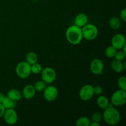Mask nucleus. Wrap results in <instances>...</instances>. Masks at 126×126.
Masks as SVG:
<instances>
[{
	"mask_svg": "<svg viewBox=\"0 0 126 126\" xmlns=\"http://www.w3.org/2000/svg\"><path fill=\"white\" fill-rule=\"evenodd\" d=\"M6 96L3 93H0V103H2Z\"/></svg>",
	"mask_w": 126,
	"mask_h": 126,
	"instance_id": "obj_30",
	"label": "nucleus"
},
{
	"mask_svg": "<svg viewBox=\"0 0 126 126\" xmlns=\"http://www.w3.org/2000/svg\"><path fill=\"white\" fill-rule=\"evenodd\" d=\"M111 103L114 107H121L126 103V91L119 89L116 91L111 97Z\"/></svg>",
	"mask_w": 126,
	"mask_h": 126,
	"instance_id": "obj_5",
	"label": "nucleus"
},
{
	"mask_svg": "<svg viewBox=\"0 0 126 126\" xmlns=\"http://www.w3.org/2000/svg\"><path fill=\"white\" fill-rule=\"evenodd\" d=\"M47 84L44 82V81L39 80V81H36L33 86H34V87L36 92H43L46 88Z\"/></svg>",
	"mask_w": 126,
	"mask_h": 126,
	"instance_id": "obj_21",
	"label": "nucleus"
},
{
	"mask_svg": "<svg viewBox=\"0 0 126 126\" xmlns=\"http://www.w3.org/2000/svg\"><path fill=\"white\" fill-rule=\"evenodd\" d=\"M58 90L55 86H49L43 91V96L45 100L47 102H53L58 97Z\"/></svg>",
	"mask_w": 126,
	"mask_h": 126,
	"instance_id": "obj_10",
	"label": "nucleus"
},
{
	"mask_svg": "<svg viewBox=\"0 0 126 126\" xmlns=\"http://www.w3.org/2000/svg\"><path fill=\"white\" fill-rule=\"evenodd\" d=\"M111 67L114 72L119 73L126 70V62L123 63L122 61L114 59L111 63Z\"/></svg>",
	"mask_w": 126,
	"mask_h": 126,
	"instance_id": "obj_14",
	"label": "nucleus"
},
{
	"mask_svg": "<svg viewBox=\"0 0 126 126\" xmlns=\"http://www.w3.org/2000/svg\"><path fill=\"white\" fill-rule=\"evenodd\" d=\"M90 70L94 75H102L104 70V64L103 61L99 59H94L90 64Z\"/></svg>",
	"mask_w": 126,
	"mask_h": 126,
	"instance_id": "obj_9",
	"label": "nucleus"
},
{
	"mask_svg": "<svg viewBox=\"0 0 126 126\" xmlns=\"http://www.w3.org/2000/svg\"><path fill=\"white\" fill-rule=\"evenodd\" d=\"M103 92V88L100 86H96L94 87V94L100 95Z\"/></svg>",
	"mask_w": 126,
	"mask_h": 126,
	"instance_id": "obj_27",
	"label": "nucleus"
},
{
	"mask_svg": "<svg viewBox=\"0 0 126 126\" xmlns=\"http://www.w3.org/2000/svg\"><path fill=\"white\" fill-rule=\"evenodd\" d=\"M65 36L68 41L73 45H78L82 41V29L80 27L73 25L67 28Z\"/></svg>",
	"mask_w": 126,
	"mask_h": 126,
	"instance_id": "obj_1",
	"label": "nucleus"
},
{
	"mask_svg": "<svg viewBox=\"0 0 126 126\" xmlns=\"http://www.w3.org/2000/svg\"><path fill=\"white\" fill-rule=\"evenodd\" d=\"M108 23H109L110 27L113 30H118L121 26V22L120 19L115 16L110 18Z\"/></svg>",
	"mask_w": 126,
	"mask_h": 126,
	"instance_id": "obj_18",
	"label": "nucleus"
},
{
	"mask_svg": "<svg viewBox=\"0 0 126 126\" xmlns=\"http://www.w3.org/2000/svg\"><path fill=\"white\" fill-rule=\"evenodd\" d=\"M126 55V53H124V52L121 50H119V51H117L114 57L115 58L116 60L123 61V60L125 59Z\"/></svg>",
	"mask_w": 126,
	"mask_h": 126,
	"instance_id": "obj_26",
	"label": "nucleus"
},
{
	"mask_svg": "<svg viewBox=\"0 0 126 126\" xmlns=\"http://www.w3.org/2000/svg\"><path fill=\"white\" fill-rule=\"evenodd\" d=\"M16 73L20 78H27L30 76L31 73H32L31 65L26 61L20 62L16 66Z\"/></svg>",
	"mask_w": 126,
	"mask_h": 126,
	"instance_id": "obj_4",
	"label": "nucleus"
},
{
	"mask_svg": "<svg viewBox=\"0 0 126 126\" xmlns=\"http://www.w3.org/2000/svg\"><path fill=\"white\" fill-rule=\"evenodd\" d=\"M7 97H8L11 99L13 100L16 101V102H17L22 98V92L16 89H12L8 91Z\"/></svg>",
	"mask_w": 126,
	"mask_h": 126,
	"instance_id": "obj_15",
	"label": "nucleus"
},
{
	"mask_svg": "<svg viewBox=\"0 0 126 126\" xmlns=\"http://www.w3.org/2000/svg\"><path fill=\"white\" fill-rule=\"evenodd\" d=\"M26 62L30 65H32L35 63L38 62V55L34 52H29L26 55Z\"/></svg>",
	"mask_w": 126,
	"mask_h": 126,
	"instance_id": "obj_19",
	"label": "nucleus"
},
{
	"mask_svg": "<svg viewBox=\"0 0 126 126\" xmlns=\"http://www.w3.org/2000/svg\"><path fill=\"white\" fill-rule=\"evenodd\" d=\"M42 70H43V66L38 62L31 65V71H32V73H33L34 75L41 73Z\"/></svg>",
	"mask_w": 126,
	"mask_h": 126,
	"instance_id": "obj_22",
	"label": "nucleus"
},
{
	"mask_svg": "<svg viewBox=\"0 0 126 126\" xmlns=\"http://www.w3.org/2000/svg\"><path fill=\"white\" fill-rule=\"evenodd\" d=\"M74 23L75 25L82 28L88 23V17L84 13H79L75 17L74 20Z\"/></svg>",
	"mask_w": 126,
	"mask_h": 126,
	"instance_id": "obj_13",
	"label": "nucleus"
},
{
	"mask_svg": "<svg viewBox=\"0 0 126 126\" xmlns=\"http://www.w3.org/2000/svg\"><path fill=\"white\" fill-rule=\"evenodd\" d=\"M100 124L98 123H96V122H91V124H90V126H100Z\"/></svg>",
	"mask_w": 126,
	"mask_h": 126,
	"instance_id": "obj_31",
	"label": "nucleus"
},
{
	"mask_svg": "<svg viewBox=\"0 0 126 126\" xmlns=\"http://www.w3.org/2000/svg\"><path fill=\"white\" fill-rule=\"evenodd\" d=\"M2 117L6 124L9 125H14L18 121V115L15 109L5 110Z\"/></svg>",
	"mask_w": 126,
	"mask_h": 126,
	"instance_id": "obj_8",
	"label": "nucleus"
},
{
	"mask_svg": "<svg viewBox=\"0 0 126 126\" xmlns=\"http://www.w3.org/2000/svg\"><path fill=\"white\" fill-rule=\"evenodd\" d=\"M42 80L47 84H52L56 79V72L50 67H46L41 71Z\"/></svg>",
	"mask_w": 126,
	"mask_h": 126,
	"instance_id": "obj_7",
	"label": "nucleus"
},
{
	"mask_svg": "<svg viewBox=\"0 0 126 126\" xmlns=\"http://www.w3.org/2000/svg\"><path fill=\"white\" fill-rule=\"evenodd\" d=\"M1 104H2V105H3V107H4L5 110L15 109L16 107V105H17L16 101L11 99V98H9L7 96L5 97L4 100L3 102H2V103H1Z\"/></svg>",
	"mask_w": 126,
	"mask_h": 126,
	"instance_id": "obj_17",
	"label": "nucleus"
},
{
	"mask_svg": "<svg viewBox=\"0 0 126 126\" xmlns=\"http://www.w3.org/2000/svg\"><path fill=\"white\" fill-rule=\"evenodd\" d=\"M110 103V101L108 98L105 95H100L97 98V104L99 107L102 110H105L108 107V105Z\"/></svg>",
	"mask_w": 126,
	"mask_h": 126,
	"instance_id": "obj_16",
	"label": "nucleus"
},
{
	"mask_svg": "<svg viewBox=\"0 0 126 126\" xmlns=\"http://www.w3.org/2000/svg\"><path fill=\"white\" fill-rule=\"evenodd\" d=\"M94 86L91 84H86L82 86L79 92V97L82 101H88L93 97Z\"/></svg>",
	"mask_w": 126,
	"mask_h": 126,
	"instance_id": "obj_6",
	"label": "nucleus"
},
{
	"mask_svg": "<svg viewBox=\"0 0 126 126\" xmlns=\"http://www.w3.org/2000/svg\"><path fill=\"white\" fill-rule=\"evenodd\" d=\"M102 114L99 112H95L92 114L91 116V120L92 121L96 122V123H100L102 121Z\"/></svg>",
	"mask_w": 126,
	"mask_h": 126,
	"instance_id": "obj_25",
	"label": "nucleus"
},
{
	"mask_svg": "<svg viewBox=\"0 0 126 126\" xmlns=\"http://www.w3.org/2000/svg\"><path fill=\"white\" fill-rule=\"evenodd\" d=\"M4 111H5V108L4 107H3L1 103H0V118H2V116H3L4 113Z\"/></svg>",
	"mask_w": 126,
	"mask_h": 126,
	"instance_id": "obj_29",
	"label": "nucleus"
},
{
	"mask_svg": "<svg viewBox=\"0 0 126 126\" xmlns=\"http://www.w3.org/2000/svg\"><path fill=\"white\" fill-rule=\"evenodd\" d=\"M120 18L123 22H126V9L124 8L120 12Z\"/></svg>",
	"mask_w": 126,
	"mask_h": 126,
	"instance_id": "obj_28",
	"label": "nucleus"
},
{
	"mask_svg": "<svg viewBox=\"0 0 126 126\" xmlns=\"http://www.w3.org/2000/svg\"><path fill=\"white\" fill-rule=\"evenodd\" d=\"M36 92V91L33 85L27 84L23 87V90H22V97L27 100H30L35 96Z\"/></svg>",
	"mask_w": 126,
	"mask_h": 126,
	"instance_id": "obj_12",
	"label": "nucleus"
},
{
	"mask_svg": "<svg viewBox=\"0 0 126 126\" xmlns=\"http://www.w3.org/2000/svg\"><path fill=\"white\" fill-rule=\"evenodd\" d=\"M126 44L125 37L123 34H115L112 38L111 46H113L117 50H121Z\"/></svg>",
	"mask_w": 126,
	"mask_h": 126,
	"instance_id": "obj_11",
	"label": "nucleus"
},
{
	"mask_svg": "<svg viewBox=\"0 0 126 126\" xmlns=\"http://www.w3.org/2000/svg\"><path fill=\"white\" fill-rule=\"evenodd\" d=\"M82 29V34L83 39L87 41H93L97 38L98 34V30L97 26L92 23H87Z\"/></svg>",
	"mask_w": 126,
	"mask_h": 126,
	"instance_id": "obj_3",
	"label": "nucleus"
},
{
	"mask_svg": "<svg viewBox=\"0 0 126 126\" xmlns=\"http://www.w3.org/2000/svg\"><path fill=\"white\" fill-rule=\"evenodd\" d=\"M117 52V49H115L113 46H110L106 49L105 55L108 58H113Z\"/></svg>",
	"mask_w": 126,
	"mask_h": 126,
	"instance_id": "obj_23",
	"label": "nucleus"
},
{
	"mask_svg": "<svg viewBox=\"0 0 126 126\" xmlns=\"http://www.w3.org/2000/svg\"><path fill=\"white\" fill-rule=\"evenodd\" d=\"M102 119L107 124L110 126L117 125L121 120V114L115 107H108L103 110Z\"/></svg>",
	"mask_w": 126,
	"mask_h": 126,
	"instance_id": "obj_2",
	"label": "nucleus"
},
{
	"mask_svg": "<svg viewBox=\"0 0 126 126\" xmlns=\"http://www.w3.org/2000/svg\"><path fill=\"white\" fill-rule=\"evenodd\" d=\"M118 85L119 89L126 91V77L124 76H121L118 81Z\"/></svg>",
	"mask_w": 126,
	"mask_h": 126,
	"instance_id": "obj_24",
	"label": "nucleus"
},
{
	"mask_svg": "<svg viewBox=\"0 0 126 126\" xmlns=\"http://www.w3.org/2000/svg\"><path fill=\"white\" fill-rule=\"evenodd\" d=\"M91 123V119H89L87 117L82 116L76 120L75 124L76 126H90Z\"/></svg>",
	"mask_w": 126,
	"mask_h": 126,
	"instance_id": "obj_20",
	"label": "nucleus"
}]
</instances>
